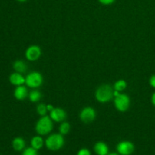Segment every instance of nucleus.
<instances>
[{
    "label": "nucleus",
    "mask_w": 155,
    "mask_h": 155,
    "mask_svg": "<svg viewBox=\"0 0 155 155\" xmlns=\"http://www.w3.org/2000/svg\"><path fill=\"white\" fill-rule=\"evenodd\" d=\"M53 122L49 116L41 117L36 122L35 130L39 136H46L49 134L53 130Z\"/></svg>",
    "instance_id": "f257e3e1"
},
{
    "label": "nucleus",
    "mask_w": 155,
    "mask_h": 155,
    "mask_svg": "<svg viewBox=\"0 0 155 155\" xmlns=\"http://www.w3.org/2000/svg\"><path fill=\"white\" fill-rule=\"evenodd\" d=\"M95 96L98 102L102 104L108 102L114 97V88L110 85H101L95 91Z\"/></svg>",
    "instance_id": "f03ea898"
},
{
    "label": "nucleus",
    "mask_w": 155,
    "mask_h": 155,
    "mask_svg": "<svg viewBox=\"0 0 155 155\" xmlns=\"http://www.w3.org/2000/svg\"><path fill=\"white\" fill-rule=\"evenodd\" d=\"M64 138L61 133H54L48 136L45 141V145L50 151H56L61 149L64 145Z\"/></svg>",
    "instance_id": "7ed1b4c3"
},
{
    "label": "nucleus",
    "mask_w": 155,
    "mask_h": 155,
    "mask_svg": "<svg viewBox=\"0 0 155 155\" xmlns=\"http://www.w3.org/2000/svg\"><path fill=\"white\" fill-rule=\"evenodd\" d=\"M43 77L39 72L33 71L27 74L25 77V84L31 89H37L42 85Z\"/></svg>",
    "instance_id": "20e7f679"
},
{
    "label": "nucleus",
    "mask_w": 155,
    "mask_h": 155,
    "mask_svg": "<svg viewBox=\"0 0 155 155\" xmlns=\"http://www.w3.org/2000/svg\"><path fill=\"white\" fill-rule=\"evenodd\" d=\"M114 104L118 111L125 112L130 108V98L127 94L120 93L119 95L114 97Z\"/></svg>",
    "instance_id": "39448f33"
},
{
    "label": "nucleus",
    "mask_w": 155,
    "mask_h": 155,
    "mask_svg": "<svg viewBox=\"0 0 155 155\" xmlns=\"http://www.w3.org/2000/svg\"><path fill=\"white\" fill-rule=\"evenodd\" d=\"M96 118V111L92 107H86L80 111V119L85 124L93 122Z\"/></svg>",
    "instance_id": "423d86ee"
},
{
    "label": "nucleus",
    "mask_w": 155,
    "mask_h": 155,
    "mask_svg": "<svg viewBox=\"0 0 155 155\" xmlns=\"http://www.w3.org/2000/svg\"><path fill=\"white\" fill-rule=\"evenodd\" d=\"M42 55L41 48L37 45H30L25 51V57L30 61H36Z\"/></svg>",
    "instance_id": "0eeeda50"
},
{
    "label": "nucleus",
    "mask_w": 155,
    "mask_h": 155,
    "mask_svg": "<svg viewBox=\"0 0 155 155\" xmlns=\"http://www.w3.org/2000/svg\"><path fill=\"white\" fill-rule=\"evenodd\" d=\"M135 146L130 141H122L117 145V151L120 155H131L134 152Z\"/></svg>",
    "instance_id": "6e6552de"
},
{
    "label": "nucleus",
    "mask_w": 155,
    "mask_h": 155,
    "mask_svg": "<svg viewBox=\"0 0 155 155\" xmlns=\"http://www.w3.org/2000/svg\"><path fill=\"white\" fill-rule=\"evenodd\" d=\"M49 117L54 122L62 123L66 120L67 113L64 109L61 108V107H54L50 112Z\"/></svg>",
    "instance_id": "1a4fd4ad"
},
{
    "label": "nucleus",
    "mask_w": 155,
    "mask_h": 155,
    "mask_svg": "<svg viewBox=\"0 0 155 155\" xmlns=\"http://www.w3.org/2000/svg\"><path fill=\"white\" fill-rule=\"evenodd\" d=\"M9 82L12 85L15 86H22L25 83V77L18 72H14L9 76Z\"/></svg>",
    "instance_id": "9d476101"
},
{
    "label": "nucleus",
    "mask_w": 155,
    "mask_h": 155,
    "mask_svg": "<svg viewBox=\"0 0 155 155\" xmlns=\"http://www.w3.org/2000/svg\"><path fill=\"white\" fill-rule=\"evenodd\" d=\"M29 92L27 88L24 85L19 86H16L15 91H14V96L18 101H22L28 97Z\"/></svg>",
    "instance_id": "9b49d317"
},
{
    "label": "nucleus",
    "mask_w": 155,
    "mask_h": 155,
    "mask_svg": "<svg viewBox=\"0 0 155 155\" xmlns=\"http://www.w3.org/2000/svg\"><path fill=\"white\" fill-rule=\"evenodd\" d=\"M94 151L98 155H107L109 154V148L104 142H98L94 145Z\"/></svg>",
    "instance_id": "f8f14e48"
},
{
    "label": "nucleus",
    "mask_w": 155,
    "mask_h": 155,
    "mask_svg": "<svg viewBox=\"0 0 155 155\" xmlns=\"http://www.w3.org/2000/svg\"><path fill=\"white\" fill-rule=\"evenodd\" d=\"M12 148L16 151H22L25 149L26 142L24 139L21 137H16L13 139L12 142Z\"/></svg>",
    "instance_id": "ddd939ff"
},
{
    "label": "nucleus",
    "mask_w": 155,
    "mask_h": 155,
    "mask_svg": "<svg viewBox=\"0 0 155 155\" xmlns=\"http://www.w3.org/2000/svg\"><path fill=\"white\" fill-rule=\"evenodd\" d=\"M30 144H31L32 148L39 151V150H40L41 148L43 147L45 142H44L42 136L39 135V136H33V137L32 138L31 141H30Z\"/></svg>",
    "instance_id": "4468645a"
},
{
    "label": "nucleus",
    "mask_w": 155,
    "mask_h": 155,
    "mask_svg": "<svg viewBox=\"0 0 155 155\" xmlns=\"http://www.w3.org/2000/svg\"><path fill=\"white\" fill-rule=\"evenodd\" d=\"M13 69L15 72L20 73V74H24L27 71V66L24 61L21 60H17L13 63Z\"/></svg>",
    "instance_id": "2eb2a0df"
},
{
    "label": "nucleus",
    "mask_w": 155,
    "mask_h": 155,
    "mask_svg": "<svg viewBox=\"0 0 155 155\" xmlns=\"http://www.w3.org/2000/svg\"><path fill=\"white\" fill-rule=\"evenodd\" d=\"M42 93H41L39 90H37V89H34L33 90H32L31 92H30L28 95L29 99H30V101L33 103H36L39 101L41 100V98H42Z\"/></svg>",
    "instance_id": "dca6fc26"
},
{
    "label": "nucleus",
    "mask_w": 155,
    "mask_h": 155,
    "mask_svg": "<svg viewBox=\"0 0 155 155\" xmlns=\"http://www.w3.org/2000/svg\"><path fill=\"white\" fill-rule=\"evenodd\" d=\"M58 130L59 133H61L63 136L68 134L70 133V131H71V124L68 122H67V121H64V122H62Z\"/></svg>",
    "instance_id": "f3484780"
},
{
    "label": "nucleus",
    "mask_w": 155,
    "mask_h": 155,
    "mask_svg": "<svg viewBox=\"0 0 155 155\" xmlns=\"http://www.w3.org/2000/svg\"><path fill=\"white\" fill-rule=\"evenodd\" d=\"M127 83L125 80H119L117 82H115L114 85V89L121 92L122 91H124V89L127 88Z\"/></svg>",
    "instance_id": "a211bd4d"
},
{
    "label": "nucleus",
    "mask_w": 155,
    "mask_h": 155,
    "mask_svg": "<svg viewBox=\"0 0 155 155\" xmlns=\"http://www.w3.org/2000/svg\"><path fill=\"white\" fill-rule=\"evenodd\" d=\"M36 112L38 114L40 117L46 116L47 113H48V109H47V106L45 104H39L36 107Z\"/></svg>",
    "instance_id": "6ab92c4d"
},
{
    "label": "nucleus",
    "mask_w": 155,
    "mask_h": 155,
    "mask_svg": "<svg viewBox=\"0 0 155 155\" xmlns=\"http://www.w3.org/2000/svg\"><path fill=\"white\" fill-rule=\"evenodd\" d=\"M21 155H39L38 154L37 150L34 149L32 147H30V148H25V149L23 151L22 154Z\"/></svg>",
    "instance_id": "aec40b11"
},
{
    "label": "nucleus",
    "mask_w": 155,
    "mask_h": 155,
    "mask_svg": "<svg viewBox=\"0 0 155 155\" xmlns=\"http://www.w3.org/2000/svg\"><path fill=\"white\" fill-rule=\"evenodd\" d=\"M77 155H91L90 151L87 148H81L80 151H78Z\"/></svg>",
    "instance_id": "412c9836"
},
{
    "label": "nucleus",
    "mask_w": 155,
    "mask_h": 155,
    "mask_svg": "<svg viewBox=\"0 0 155 155\" xmlns=\"http://www.w3.org/2000/svg\"><path fill=\"white\" fill-rule=\"evenodd\" d=\"M98 2L104 5H110L114 2L115 0H98Z\"/></svg>",
    "instance_id": "4be33fe9"
},
{
    "label": "nucleus",
    "mask_w": 155,
    "mask_h": 155,
    "mask_svg": "<svg viewBox=\"0 0 155 155\" xmlns=\"http://www.w3.org/2000/svg\"><path fill=\"white\" fill-rule=\"evenodd\" d=\"M149 84L152 88L155 89V75H152L149 79Z\"/></svg>",
    "instance_id": "5701e85b"
},
{
    "label": "nucleus",
    "mask_w": 155,
    "mask_h": 155,
    "mask_svg": "<svg viewBox=\"0 0 155 155\" xmlns=\"http://www.w3.org/2000/svg\"><path fill=\"white\" fill-rule=\"evenodd\" d=\"M46 106H47V109H48V111L49 112V113L54 108V107L52 105V104H47Z\"/></svg>",
    "instance_id": "b1692460"
},
{
    "label": "nucleus",
    "mask_w": 155,
    "mask_h": 155,
    "mask_svg": "<svg viewBox=\"0 0 155 155\" xmlns=\"http://www.w3.org/2000/svg\"><path fill=\"white\" fill-rule=\"evenodd\" d=\"M151 103L153 104V105L155 106V92H154V93L152 94V95H151Z\"/></svg>",
    "instance_id": "393cba45"
},
{
    "label": "nucleus",
    "mask_w": 155,
    "mask_h": 155,
    "mask_svg": "<svg viewBox=\"0 0 155 155\" xmlns=\"http://www.w3.org/2000/svg\"><path fill=\"white\" fill-rule=\"evenodd\" d=\"M107 155H120V154H117V153H110V154H108Z\"/></svg>",
    "instance_id": "a878e982"
},
{
    "label": "nucleus",
    "mask_w": 155,
    "mask_h": 155,
    "mask_svg": "<svg viewBox=\"0 0 155 155\" xmlns=\"http://www.w3.org/2000/svg\"><path fill=\"white\" fill-rule=\"evenodd\" d=\"M16 1L20 2H27V0H16Z\"/></svg>",
    "instance_id": "bb28decb"
}]
</instances>
